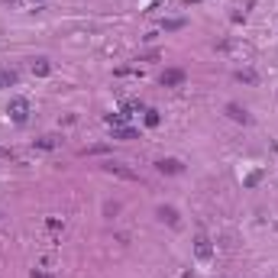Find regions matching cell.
Listing matches in <instances>:
<instances>
[{"instance_id":"1","label":"cell","mask_w":278,"mask_h":278,"mask_svg":"<svg viewBox=\"0 0 278 278\" xmlns=\"http://www.w3.org/2000/svg\"><path fill=\"white\" fill-rule=\"evenodd\" d=\"M29 101H26V97H20V94H16V97H10V104H7V113H10V120H13V123H26V120H29Z\"/></svg>"},{"instance_id":"2","label":"cell","mask_w":278,"mask_h":278,"mask_svg":"<svg viewBox=\"0 0 278 278\" xmlns=\"http://www.w3.org/2000/svg\"><path fill=\"white\" fill-rule=\"evenodd\" d=\"M159 84L162 87H181L185 84V71L181 68H165L162 75H159Z\"/></svg>"},{"instance_id":"3","label":"cell","mask_w":278,"mask_h":278,"mask_svg":"<svg viewBox=\"0 0 278 278\" xmlns=\"http://www.w3.org/2000/svg\"><path fill=\"white\" fill-rule=\"evenodd\" d=\"M104 171H107V175H116V178H126V181H139L136 171L126 168V165H120V162H107V165H104Z\"/></svg>"},{"instance_id":"4","label":"cell","mask_w":278,"mask_h":278,"mask_svg":"<svg viewBox=\"0 0 278 278\" xmlns=\"http://www.w3.org/2000/svg\"><path fill=\"white\" fill-rule=\"evenodd\" d=\"M155 168L162 171V175H181V171H185V165L178 162V159H159V162H155Z\"/></svg>"},{"instance_id":"5","label":"cell","mask_w":278,"mask_h":278,"mask_svg":"<svg viewBox=\"0 0 278 278\" xmlns=\"http://www.w3.org/2000/svg\"><path fill=\"white\" fill-rule=\"evenodd\" d=\"M194 255H197L201 262H207L210 255H214V246H210L207 236H197V240H194Z\"/></svg>"},{"instance_id":"6","label":"cell","mask_w":278,"mask_h":278,"mask_svg":"<svg viewBox=\"0 0 278 278\" xmlns=\"http://www.w3.org/2000/svg\"><path fill=\"white\" fill-rule=\"evenodd\" d=\"M226 116L230 120H236V123H249V113H246V107H240V104H226Z\"/></svg>"},{"instance_id":"7","label":"cell","mask_w":278,"mask_h":278,"mask_svg":"<svg viewBox=\"0 0 278 278\" xmlns=\"http://www.w3.org/2000/svg\"><path fill=\"white\" fill-rule=\"evenodd\" d=\"M58 146H62V136H55V133L36 139V149H58Z\"/></svg>"},{"instance_id":"8","label":"cell","mask_w":278,"mask_h":278,"mask_svg":"<svg viewBox=\"0 0 278 278\" xmlns=\"http://www.w3.org/2000/svg\"><path fill=\"white\" fill-rule=\"evenodd\" d=\"M159 217H162V223H168V226H178V223H181V217H178L175 207H159Z\"/></svg>"},{"instance_id":"9","label":"cell","mask_w":278,"mask_h":278,"mask_svg":"<svg viewBox=\"0 0 278 278\" xmlns=\"http://www.w3.org/2000/svg\"><path fill=\"white\" fill-rule=\"evenodd\" d=\"M32 75L36 78H49L52 75V65H49L46 58H39V62H32Z\"/></svg>"},{"instance_id":"10","label":"cell","mask_w":278,"mask_h":278,"mask_svg":"<svg viewBox=\"0 0 278 278\" xmlns=\"http://www.w3.org/2000/svg\"><path fill=\"white\" fill-rule=\"evenodd\" d=\"M16 84V71L13 68H0V87H10Z\"/></svg>"},{"instance_id":"11","label":"cell","mask_w":278,"mask_h":278,"mask_svg":"<svg viewBox=\"0 0 278 278\" xmlns=\"http://www.w3.org/2000/svg\"><path fill=\"white\" fill-rule=\"evenodd\" d=\"M126 120H130V113H107V116H104V123H107V126H123Z\"/></svg>"},{"instance_id":"12","label":"cell","mask_w":278,"mask_h":278,"mask_svg":"<svg viewBox=\"0 0 278 278\" xmlns=\"http://www.w3.org/2000/svg\"><path fill=\"white\" fill-rule=\"evenodd\" d=\"M236 81H246V84H255V81H259V75H255L252 68H240V71H236Z\"/></svg>"},{"instance_id":"13","label":"cell","mask_w":278,"mask_h":278,"mask_svg":"<svg viewBox=\"0 0 278 278\" xmlns=\"http://www.w3.org/2000/svg\"><path fill=\"white\" fill-rule=\"evenodd\" d=\"M113 139H136L133 126H113Z\"/></svg>"},{"instance_id":"14","label":"cell","mask_w":278,"mask_h":278,"mask_svg":"<svg viewBox=\"0 0 278 278\" xmlns=\"http://www.w3.org/2000/svg\"><path fill=\"white\" fill-rule=\"evenodd\" d=\"M181 26H185V20L178 16V20H165V23H162V29H165V32H175V29H181Z\"/></svg>"},{"instance_id":"15","label":"cell","mask_w":278,"mask_h":278,"mask_svg":"<svg viewBox=\"0 0 278 278\" xmlns=\"http://www.w3.org/2000/svg\"><path fill=\"white\" fill-rule=\"evenodd\" d=\"M159 123H162L159 110H146V126H159Z\"/></svg>"},{"instance_id":"16","label":"cell","mask_w":278,"mask_h":278,"mask_svg":"<svg viewBox=\"0 0 278 278\" xmlns=\"http://www.w3.org/2000/svg\"><path fill=\"white\" fill-rule=\"evenodd\" d=\"M262 175H265L262 168H259V171H252V175L246 178V188H255V185H259V181H262Z\"/></svg>"}]
</instances>
